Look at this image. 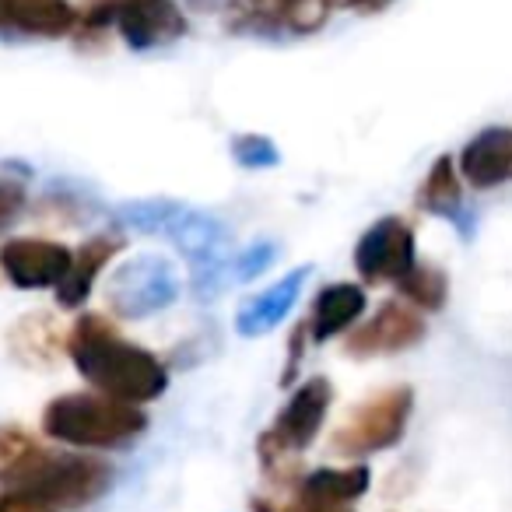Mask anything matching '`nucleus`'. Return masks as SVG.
Wrapping results in <instances>:
<instances>
[{"label":"nucleus","mask_w":512,"mask_h":512,"mask_svg":"<svg viewBox=\"0 0 512 512\" xmlns=\"http://www.w3.org/2000/svg\"><path fill=\"white\" fill-rule=\"evenodd\" d=\"M113 484V467L88 453H60L32 439L25 428L0 425V491L22 495L53 512L99 502Z\"/></svg>","instance_id":"obj_1"},{"label":"nucleus","mask_w":512,"mask_h":512,"mask_svg":"<svg viewBox=\"0 0 512 512\" xmlns=\"http://www.w3.org/2000/svg\"><path fill=\"white\" fill-rule=\"evenodd\" d=\"M67 355L95 393L123 404H151L169 390V369L148 348L127 341L102 313H81L67 330Z\"/></svg>","instance_id":"obj_2"},{"label":"nucleus","mask_w":512,"mask_h":512,"mask_svg":"<svg viewBox=\"0 0 512 512\" xmlns=\"http://www.w3.org/2000/svg\"><path fill=\"white\" fill-rule=\"evenodd\" d=\"M109 29L134 53H151L186 36V15L176 0H85L78 8L74 43L78 50H99Z\"/></svg>","instance_id":"obj_3"},{"label":"nucleus","mask_w":512,"mask_h":512,"mask_svg":"<svg viewBox=\"0 0 512 512\" xmlns=\"http://www.w3.org/2000/svg\"><path fill=\"white\" fill-rule=\"evenodd\" d=\"M148 432V414L137 404L102 393H60L43 407V435L71 449H120Z\"/></svg>","instance_id":"obj_4"},{"label":"nucleus","mask_w":512,"mask_h":512,"mask_svg":"<svg viewBox=\"0 0 512 512\" xmlns=\"http://www.w3.org/2000/svg\"><path fill=\"white\" fill-rule=\"evenodd\" d=\"M330 400H334V386L323 376L306 379V383L292 390V397L281 407L274 425L256 442L260 467H264V474L271 477V481H278V484L302 481V477L295 474V460H299L302 449H309L316 442L323 421H327Z\"/></svg>","instance_id":"obj_5"},{"label":"nucleus","mask_w":512,"mask_h":512,"mask_svg":"<svg viewBox=\"0 0 512 512\" xmlns=\"http://www.w3.org/2000/svg\"><path fill=\"white\" fill-rule=\"evenodd\" d=\"M411 411H414L411 386H386V390L372 393L330 435V453L344 456V460H362V456L393 449L404 439Z\"/></svg>","instance_id":"obj_6"},{"label":"nucleus","mask_w":512,"mask_h":512,"mask_svg":"<svg viewBox=\"0 0 512 512\" xmlns=\"http://www.w3.org/2000/svg\"><path fill=\"white\" fill-rule=\"evenodd\" d=\"M179 295H183V278H179L176 264L165 256L144 253L123 260L109 274L106 306L120 320H148V316L176 306Z\"/></svg>","instance_id":"obj_7"},{"label":"nucleus","mask_w":512,"mask_h":512,"mask_svg":"<svg viewBox=\"0 0 512 512\" xmlns=\"http://www.w3.org/2000/svg\"><path fill=\"white\" fill-rule=\"evenodd\" d=\"M414 264H418L414 228L397 214L379 218L355 246V271L365 285H400Z\"/></svg>","instance_id":"obj_8"},{"label":"nucleus","mask_w":512,"mask_h":512,"mask_svg":"<svg viewBox=\"0 0 512 512\" xmlns=\"http://www.w3.org/2000/svg\"><path fill=\"white\" fill-rule=\"evenodd\" d=\"M425 313L414 309L411 302L397 299V302H383L362 327H355L344 341V355L348 358H390L400 351L414 348V344L425 341Z\"/></svg>","instance_id":"obj_9"},{"label":"nucleus","mask_w":512,"mask_h":512,"mask_svg":"<svg viewBox=\"0 0 512 512\" xmlns=\"http://www.w3.org/2000/svg\"><path fill=\"white\" fill-rule=\"evenodd\" d=\"M74 264V253L64 242L36 239V235H18L0 246V274L8 278L18 292H57L64 285L67 271Z\"/></svg>","instance_id":"obj_10"},{"label":"nucleus","mask_w":512,"mask_h":512,"mask_svg":"<svg viewBox=\"0 0 512 512\" xmlns=\"http://www.w3.org/2000/svg\"><path fill=\"white\" fill-rule=\"evenodd\" d=\"M78 29L71 0H0L4 39H67Z\"/></svg>","instance_id":"obj_11"},{"label":"nucleus","mask_w":512,"mask_h":512,"mask_svg":"<svg viewBox=\"0 0 512 512\" xmlns=\"http://www.w3.org/2000/svg\"><path fill=\"white\" fill-rule=\"evenodd\" d=\"M456 169L463 183H470L474 190H495V186L512 183V127H488L470 137Z\"/></svg>","instance_id":"obj_12"},{"label":"nucleus","mask_w":512,"mask_h":512,"mask_svg":"<svg viewBox=\"0 0 512 512\" xmlns=\"http://www.w3.org/2000/svg\"><path fill=\"white\" fill-rule=\"evenodd\" d=\"M309 274H313V267L309 264L295 267V271H288L285 278L274 281L271 288H264L260 295H253V299L242 302L239 313H235V334L239 337L271 334V330L295 309V302H299L302 285H306Z\"/></svg>","instance_id":"obj_13"},{"label":"nucleus","mask_w":512,"mask_h":512,"mask_svg":"<svg viewBox=\"0 0 512 512\" xmlns=\"http://www.w3.org/2000/svg\"><path fill=\"white\" fill-rule=\"evenodd\" d=\"M369 467L355 463V467H320L309 477L295 484V512L306 509H330V505H355L358 498L369 491Z\"/></svg>","instance_id":"obj_14"},{"label":"nucleus","mask_w":512,"mask_h":512,"mask_svg":"<svg viewBox=\"0 0 512 512\" xmlns=\"http://www.w3.org/2000/svg\"><path fill=\"white\" fill-rule=\"evenodd\" d=\"M365 288L351 285V281H337V285H327L320 295L313 299V313L306 320L309 341L313 344H327L334 337H341L344 330H351L365 313Z\"/></svg>","instance_id":"obj_15"},{"label":"nucleus","mask_w":512,"mask_h":512,"mask_svg":"<svg viewBox=\"0 0 512 512\" xmlns=\"http://www.w3.org/2000/svg\"><path fill=\"white\" fill-rule=\"evenodd\" d=\"M123 249V239L120 235H92L88 242H81L74 249V264L67 271L64 285L57 288V302L64 309H81L92 295L95 281L102 278V271L109 267L116 253Z\"/></svg>","instance_id":"obj_16"},{"label":"nucleus","mask_w":512,"mask_h":512,"mask_svg":"<svg viewBox=\"0 0 512 512\" xmlns=\"http://www.w3.org/2000/svg\"><path fill=\"white\" fill-rule=\"evenodd\" d=\"M165 235H169L172 246H176L179 253L190 260L193 271H197V267L214 264V260H221V256H228L225 253L228 228L221 225L214 214H207V211H193V207H183V211H179V218L172 221V228Z\"/></svg>","instance_id":"obj_17"},{"label":"nucleus","mask_w":512,"mask_h":512,"mask_svg":"<svg viewBox=\"0 0 512 512\" xmlns=\"http://www.w3.org/2000/svg\"><path fill=\"white\" fill-rule=\"evenodd\" d=\"M460 169H456L453 155H439L428 169L425 183L418 190V207L435 218L460 221L463 218V186H460Z\"/></svg>","instance_id":"obj_18"},{"label":"nucleus","mask_w":512,"mask_h":512,"mask_svg":"<svg viewBox=\"0 0 512 512\" xmlns=\"http://www.w3.org/2000/svg\"><path fill=\"white\" fill-rule=\"evenodd\" d=\"M57 341H67L50 316H29L11 330V348L22 362H50L57 358Z\"/></svg>","instance_id":"obj_19"},{"label":"nucleus","mask_w":512,"mask_h":512,"mask_svg":"<svg viewBox=\"0 0 512 512\" xmlns=\"http://www.w3.org/2000/svg\"><path fill=\"white\" fill-rule=\"evenodd\" d=\"M186 204L179 200H130V204H120L113 211V218L120 221L123 228L141 235H165L172 228V221L179 218Z\"/></svg>","instance_id":"obj_20"},{"label":"nucleus","mask_w":512,"mask_h":512,"mask_svg":"<svg viewBox=\"0 0 512 512\" xmlns=\"http://www.w3.org/2000/svg\"><path fill=\"white\" fill-rule=\"evenodd\" d=\"M397 288H400V295H404V302H411L421 313H439L449 299V278H446V271L435 264H414L411 274H407Z\"/></svg>","instance_id":"obj_21"},{"label":"nucleus","mask_w":512,"mask_h":512,"mask_svg":"<svg viewBox=\"0 0 512 512\" xmlns=\"http://www.w3.org/2000/svg\"><path fill=\"white\" fill-rule=\"evenodd\" d=\"M274 256H278V246H274V242H256V246L242 249V253H228L225 260H221V278H225V288L256 281L267 267L274 264Z\"/></svg>","instance_id":"obj_22"},{"label":"nucleus","mask_w":512,"mask_h":512,"mask_svg":"<svg viewBox=\"0 0 512 512\" xmlns=\"http://www.w3.org/2000/svg\"><path fill=\"white\" fill-rule=\"evenodd\" d=\"M232 158H235V165L256 172V169H274V165L281 162V151H278V144L264 134H239V137H232Z\"/></svg>","instance_id":"obj_23"},{"label":"nucleus","mask_w":512,"mask_h":512,"mask_svg":"<svg viewBox=\"0 0 512 512\" xmlns=\"http://www.w3.org/2000/svg\"><path fill=\"white\" fill-rule=\"evenodd\" d=\"M25 211V190L18 183H8L0 179V235L8 232L11 225L18 221V214Z\"/></svg>","instance_id":"obj_24"},{"label":"nucleus","mask_w":512,"mask_h":512,"mask_svg":"<svg viewBox=\"0 0 512 512\" xmlns=\"http://www.w3.org/2000/svg\"><path fill=\"white\" fill-rule=\"evenodd\" d=\"M309 330H306V323H299L295 327V334H292V351H288V365H285V376H281V386H292L295 383V376H299V358H302V348H306V337Z\"/></svg>","instance_id":"obj_25"},{"label":"nucleus","mask_w":512,"mask_h":512,"mask_svg":"<svg viewBox=\"0 0 512 512\" xmlns=\"http://www.w3.org/2000/svg\"><path fill=\"white\" fill-rule=\"evenodd\" d=\"M393 0H334V8L355 11V15H379V11L390 8Z\"/></svg>","instance_id":"obj_26"},{"label":"nucleus","mask_w":512,"mask_h":512,"mask_svg":"<svg viewBox=\"0 0 512 512\" xmlns=\"http://www.w3.org/2000/svg\"><path fill=\"white\" fill-rule=\"evenodd\" d=\"M197 15H214V11H225V4L228 0H186Z\"/></svg>","instance_id":"obj_27"},{"label":"nucleus","mask_w":512,"mask_h":512,"mask_svg":"<svg viewBox=\"0 0 512 512\" xmlns=\"http://www.w3.org/2000/svg\"><path fill=\"white\" fill-rule=\"evenodd\" d=\"M306 512H355L351 505H330V509H306Z\"/></svg>","instance_id":"obj_28"},{"label":"nucleus","mask_w":512,"mask_h":512,"mask_svg":"<svg viewBox=\"0 0 512 512\" xmlns=\"http://www.w3.org/2000/svg\"><path fill=\"white\" fill-rule=\"evenodd\" d=\"M0 512H4V505H0Z\"/></svg>","instance_id":"obj_29"}]
</instances>
